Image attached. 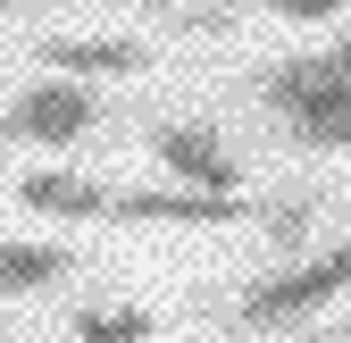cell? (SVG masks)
I'll return each mask as SVG.
<instances>
[{"label":"cell","mask_w":351,"mask_h":343,"mask_svg":"<svg viewBox=\"0 0 351 343\" xmlns=\"http://www.w3.org/2000/svg\"><path fill=\"white\" fill-rule=\"evenodd\" d=\"M25 209H51V218H109V185H84V176H59V167H34L17 185Z\"/></svg>","instance_id":"obj_5"},{"label":"cell","mask_w":351,"mask_h":343,"mask_svg":"<svg viewBox=\"0 0 351 343\" xmlns=\"http://www.w3.org/2000/svg\"><path fill=\"white\" fill-rule=\"evenodd\" d=\"M75 343H151L143 310H75Z\"/></svg>","instance_id":"obj_10"},{"label":"cell","mask_w":351,"mask_h":343,"mask_svg":"<svg viewBox=\"0 0 351 343\" xmlns=\"http://www.w3.org/2000/svg\"><path fill=\"white\" fill-rule=\"evenodd\" d=\"M335 293H351V243L318 251V260H293V268H276V276H259L243 302H234V318H243V327H293V318L326 310Z\"/></svg>","instance_id":"obj_1"},{"label":"cell","mask_w":351,"mask_h":343,"mask_svg":"<svg viewBox=\"0 0 351 343\" xmlns=\"http://www.w3.org/2000/svg\"><path fill=\"white\" fill-rule=\"evenodd\" d=\"M285 126H293V143H310V151H351V84H343V93L301 101Z\"/></svg>","instance_id":"obj_8"},{"label":"cell","mask_w":351,"mask_h":343,"mask_svg":"<svg viewBox=\"0 0 351 343\" xmlns=\"http://www.w3.org/2000/svg\"><path fill=\"white\" fill-rule=\"evenodd\" d=\"M151 151L167 176H184V193H226V201L243 193V167L209 126H151Z\"/></svg>","instance_id":"obj_3"},{"label":"cell","mask_w":351,"mask_h":343,"mask_svg":"<svg viewBox=\"0 0 351 343\" xmlns=\"http://www.w3.org/2000/svg\"><path fill=\"white\" fill-rule=\"evenodd\" d=\"M67 268H75V251H59V243H0V302H17V293H51Z\"/></svg>","instance_id":"obj_6"},{"label":"cell","mask_w":351,"mask_h":343,"mask_svg":"<svg viewBox=\"0 0 351 343\" xmlns=\"http://www.w3.org/2000/svg\"><path fill=\"white\" fill-rule=\"evenodd\" d=\"M0 143H9V126H0Z\"/></svg>","instance_id":"obj_14"},{"label":"cell","mask_w":351,"mask_h":343,"mask_svg":"<svg viewBox=\"0 0 351 343\" xmlns=\"http://www.w3.org/2000/svg\"><path fill=\"white\" fill-rule=\"evenodd\" d=\"M0 9H34V0H0Z\"/></svg>","instance_id":"obj_13"},{"label":"cell","mask_w":351,"mask_h":343,"mask_svg":"<svg viewBox=\"0 0 351 343\" xmlns=\"http://www.w3.org/2000/svg\"><path fill=\"white\" fill-rule=\"evenodd\" d=\"M93 93L84 84H25V93L0 109V126H9V143H84L93 134Z\"/></svg>","instance_id":"obj_2"},{"label":"cell","mask_w":351,"mask_h":343,"mask_svg":"<svg viewBox=\"0 0 351 343\" xmlns=\"http://www.w3.org/2000/svg\"><path fill=\"white\" fill-rule=\"evenodd\" d=\"M318 218H326V193H310V185H301V193H276L268 209H259V235H268L276 251H301V243L318 235Z\"/></svg>","instance_id":"obj_9"},{"label":"cell","mask_w":351,"mask_h":343,"mask_svg":"<svg viewBox=\"0 0 351 343\" xmlns=\"http://www.w3.org/2000/svg\"><path fill=\"white\" fill-rule=\"evenodd\" d=\"M42 67H59V75H143L151 51L143 42H42Z\"/></svg>","instance_id":"obj_7"},{"label":"cell","mask_w":351,"mask_h":343,"mask_svg":"<svg viewBox=\"0 0 351 343\" xmlns=\"http://www.w3.org/2000/svg\"><path fill=\"white\" fill-rule=\"evenodd\" d=\"M343 84H351V34L326 42V51H310V59H276V67H259V101H268L276 117H293L301 101L343 93Z\"/></svg>","instance_id":"obj_4"},{"label":"cell","mask_w":351,"mask_h":343,"mask_svg":"<svg viewBox=\"0 0 351 343\" xmlns=\"http://www.w3.org/2000/svg\"><path fill=\"white\" fill-rule=\"evenodd\" d=\"M301 343H351V327H335V335H301Z\"/></svg>","instance_id":"obj_12"},{"label":"cell","mask_w":351,"mask_h":343,"mask_svg":"<svg viewBox=\"0 0 351 343\" xmlns=\"http://www.w3.org/2000/svg\"><path fill=\"white\" fill-rule=\"evenodd\" d=\"M268 9H276V17H335L343 0H268Z\"/></svg>","instance_id":"obj_11"}]
</instances>
